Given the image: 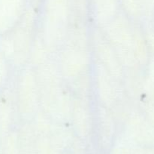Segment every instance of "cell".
Listing matches in <instances>:
<instances>
[{
    "mask_svg": "<svg viewBox=\"0 0 154 154\" xmlns=\"http://www.w3.org/2000/svg\"><path fill=\"white\" fill-rule=\"evenodd\" d=\"M110 36L120 53V60L132 65L137 61L134 51V35L126 22L119 20L110 27Z\"/></svg>",
    "mask_w": 154,
    "mask_h": 154,
    "instance_id": "1",
    "label": "cell"
},
{
    "mask_svg": "<svg viewBox=\"0 0 154 154\" xmlns=\"http://www.w3.org/2000/svg\"><path fill=\"white\" fill-rule=\"evenodd\" d=\"M86 60L84 48L72 45L65 51L63 57V70L68 75H76L83 69Z\"/></svg>",
    "mask_w": 154,
    "mask_h": 154,
    "instance_id": "2",
    "label": "cell"
},
{
    "mask_svg": "<svg viewBox=\"0 0 154 154\" xmlns=\"http://www.w3.org/2000/svg\"><path fill=\"white\" fill-rule=\"evenodd\" d=\"M129 128L137 139L150 140L154 138V127L141 115L132 116L129 124Z\"/></svg>",
    "mask_w": 154,
    "mask_h": 154,
    "instance_id": "3",
    "label": "cell"
},
{
    "mask_svg": "<svg viewBox=\"0 0 154 154\" xmlns=\"http://www.w3.org/2000/svg\"><path fill=\"white\" fill-rule=\"evenodd\" d=\"M97 48L99 52L98 54H99L104 63L103 66H106L107 69H108L110 73L114 76L117 77L120 75L121 69L120 63L111 46L102 39L97 44Z\"/></svg>",
    "mask_w": 154,
    "mask_h": 154,
    "instance_id": "4",
    "label": "cell"
},
{
    "mask_svg": "<svg viewBox=\"0 0 154 154\" xmlns=\"http://www.w3.org/2000/svg\"><path fill=\"white\" fill-rule=\"evenodd\" d=\"M98 84H99V90L101 95H102L105 102L111 103L115 100L116 94L114 87L112 85L110 77L108 74L105 73V71H100L98 75Z\"/></svg>",
    "mask_w": 154,
    "mask_h": 154,
    "instance_id": "5",
    "label": "cell"
},
{
    "mask_svg": "<svg viewBox=\"0 0 154 154\" xmlns=\"http://www.w3.org/2000/svg\"><path fill=\"white\" fill-rule=\"evenodd\" d=\"M74 110V120L75 122V126L77 127L80 132L86 134L88 128V117L87 113L84 107L80 102H78L75 106Z\"/></svg>",
    "mask_w": 154,
    "mask_h": 154,
    "instance_id": "6",
    "label": "cell"
},
{
    "mask_svg": "<svg viewBox=\"0 0 154 154\" xmlns=\"http://www.w3.org/2000/svg\"><path fill=\"white\" fill-rule=\"evenodd\" d=\"M134 51L137 61L146 63L147 61V48L143 36L140 33L134 34Z\"/></svg>",
    "mask_w": 154,
    "mask_h": 154,
    "instance_id": "7",
    "label": "cell"
},
{
    "mask_svg": "<svg viewBox=\"0 0 154 154\" xmlns=\"http://www.w3.org/2000/svg\"><path fill=\"white\" fill-rule=\"evenodd\" d=\"M146 109L149 116V121H150V123L154 127V100L146 104Z\"/></svg>",
    "mask_w": 154,
    "mask_h": 154,
    "instance_id": "8",
    "label": "cell"
},
{
    "mask_svg": "<svg viewBox=\"0 0 154 154\" xmlns=\"http://www.w3.org/2000/svg\"><path fill=\"white\" fill-rule=\"evenodd\" d=\"M150 75H151L152 82H153L154 84V60L150 64Z\"/></svg>",
    "mask_w": 154,
    "mask_h": 154,
    "instance_id": "9",
    "label": "cell"
}]
</instances>
